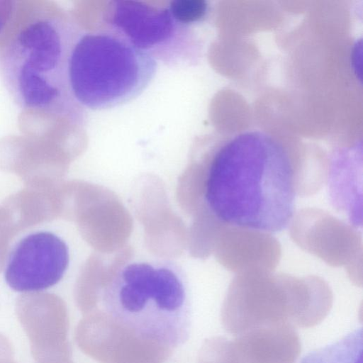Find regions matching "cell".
<instances>
[{"label":"cell","mask_w":363,"mask_h":363,"mask_svg":"<svg viewBox=\"0 0 363 363\" xmlns=\"http://www.w3.org/2000/svg\"><path fill=\"white\" fill-rule=\"evenodd\" d=\"M206 142L196 147L189 167L204 212L222 225L267 233L284 230L294 216L296 189L283 142L259 129Z\"/></svg>","instance_id":"6da1fadb"},{"label":"cell","mask_w":363,"mask_h":363,"mask_svg":"<svg viewBox=\"0 0 363 363\" xmlns=\"http://www.w3.org/2000/svg\"><path fill=\"white\" fill-rule=\"evenodd\" d=\"M189 294L178 264L130 259L81 292L79 307L84 315L79 324L119 350L169 357L188 336Z\"/></svg>","instance_id":"7a4b0ae2"},{"label":"cell","mask_w":363,"mask_h":363,"mask_svg":"<svg viewBox=\"0 0 363 363\" xmlns=\"http://www.w3.org/2000/svg\"><path fill=\"white\" fill-rule=\"evenodd\" d=\"M82 32L67 13L38 11L0 51V74L13 101L22 108L81 121L79 106L67 79L72 48Z\"/></svg>","instance_id":"3957f363"},{"label":"cell","mask_w":363,"mask_h":363,"mask_svg":"<svg viewBox=\"0 0 363 363\" xmlns=\"http://www.w3.org/2000/svg\"><path fill=\"white\" fill-rule=\"evenodd\" d=\"M157 60L118 34L103 29L82 33L67 69L69 94L81 107L104 110L140 96L153 80Z\"/></svg>","instance_id":"277c9868"},{"label":"cell","mask_w":363,"mask_h":363,"mask_svg":"<svg viewBox=\"0 0 363 363\" xmlns=\"http://www.w3.org/2000/svg\"><path fill=\"white\" fill-rule=\"evenodd\" d=\"M103 21L105 29L123 37L156 60L167 64L187 62L192 54V28L177 23L167 6L136 1H111Z\"/></svg>","instance_id":"5b68a950"},{"label":"cell","mask_w":363,"mask_h":363,"mask_svg":"<svg viewBox=\"0 0 363 363\" xmlns=\"http://www.w3.org/2000/svg\"><path fill=\"white\" fill-rule=\"evenodd\" d=\"M69 264V250L65 240L54 233L38 231L22 238L14 247L4 279L16 291H41L57 284Z\"/></svg>","instance_id":"8992f818"},{"label":"cell","mask_w":363,"mask_h":363,"mask_svg":"<svg viewBox=\"0 0 363 363\" xmlns=\"http://www.w3.org/2000/svg\"><path fill=\"white\" fill-rule=\"evenodd\" d=\"M236 339L257 363H296L301 350L297 332L287 323L259 326Z\"/></svg>","instance_id":"52a82bcc"},{"label":"cell","mask_w":363,"mask_h":363,"mask_svg":"<svg viewBox=\"0 0 363 363\" xmlns=\"http://www.w3.org/2000/svg\"><path fill=\"white\" fill-rule=\"evenodd\" d=\"M362 329L306 355L301 363H362Z\"/></svg>","instance_id":"ba28073f"},{"label":"cell","mask_w":363,"mask_h":363,"mask_svg":"<svg viewBox=\"0 0 363 363\" xmlns=\"http://www.w3.org/2000/svg\"><path fill=\"white\" fill-rule=\"evenodd\" d=\"M198 363H257L238 340L213 337L203 343Z\"/></svg>","instance_id":"9c48e42d"},{"label":"cell","mask_w":363,"mask_h":363,"mask_svg":"<svg viewBox=\"0 0 363 363\" xmlns=\"http://www.w3.org/2000/svg\"><path fill=\"white\" fill-rule=\"evenodd\" d=\"M167 6L177 23L189 28L203 22L209 11L208 3L204 0L171 1Z\"/></svg>","instance_id":"30bf717a"},{"label":"cell","mask_w":363,"mask_h":363,"mask_svg":"<svg viewBox=\"0 0 363 363\" xmlns=\"http://www.w3.org/2000/svg\"><path fill=\"white\" fill-rule=\"evenodd\" d=\"M16 1L0 0V34L5 30L15 13Z\"/></svg>","instance_id":"8fae6325"}]
</instances>
